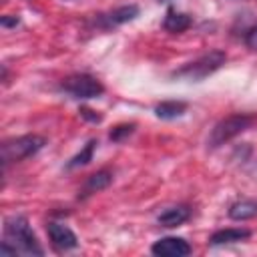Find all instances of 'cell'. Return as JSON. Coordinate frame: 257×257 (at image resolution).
<instances>
[{"label": "cell", "instance_id": "cell-16", "mask_svg": "<svg viewBox=\"0 0 257 257\" xmlns=\"http://www.w3.org/2000/svg\"><path fill=\"white\" fill-rule=\"evenodd\" d=\"M135 133V122H128V124H118V126H114L112 131H110V141H114V143H120L122 139H126L128 135H133Z\"/></svg>", "mask_w": 257, "mask_h": 257}, {"label": "cell", "instance_id": "cell-11", "mask_svg": "<svg viewBox=\"0 0 257 257\" xmlns=\"http://www.w3.org/2000/svg\"><path fill=\"white\" fill-rule=\"evenodd\" d=\"M110 183H112V173H110V171H96V173H92L90 177H86L80 195H82V197H88V195H92V193H98V191L106 189Z\"/></svg>", "mask_w": 257, "mask_h": 257}, {"label": "cell", "instance_id": "cell-20", "mask_svg": "<svg viewBox=\"0 0 257 257\" xmlns=\"http://www.w3.org/2000/svg\"><path fill=\"white\" fill-rule=\"evenodd\" d=\"M159 2H163V0H159Z\"/></svg>", "mask_w": 257, "mask_h": 257}, {"label": "cell", "instance_id": "cell-7", "mask_svg": "<svg viewBox=\"0 0 257 257\" xmlns=\"http://www.w3.org/2000/svg\"><path fill=\"white\" fill-rule=\"evenodd\" d=\"M139 16V6L137 4H124V6H118L106 14H100L96 18V24L104 30H110V28H116L120 24H126L131 20H135Z\"/></svg>", "mask_w": 257, "mask_h": 257}, {"label": "cell", "instance_id": "cell-10", "mask_svg": "<svg viewBox=\"0 0 257 257\" xmlns=\"http://www.w3.org/2000/svg\"><path fill=\"white\" fill-rule=\"evenodd\" d=\"M251 237L249 229H239V227H229V229H221L215 231L209 239L211 245H227V243H237V241H245Z\"/></svg>", "mask_w": 257, "mask_h": 257}, {"label": "cell", "instance_id": "cell-12", "mask_svg": "<svg viewBox=\"0 0 257 257\" xmlns=\"http://www.w3.org/2000/svg\"><path fill=\"white\" fill-rule=\"evenodd\" d=\"M229 217L233 221H247L257 217V201L255 199H239L229 207Z\"/></svg>", "mask_w": 257, "mask_h": 257}, {"label": "cell", "instance_id": "cell-2", "mask_svg": "<svg viewBox=\"0 0 257 257\" xmlns=\"http://www.w3.org/2000/svg\"><path fill=\"white\" fill-rule=\"evenodd\" d=\"M255 120H257V116L255 114H247V112H235V114H229V116L221 118L211 128V135H209V141H207L209 147L211 149H217V147L229 143L237 135L245 133Z\"/></svg>", "mask_w": 257, "mask_h": 257}, {"label": "cell", "instance_id": "cell-13", "mask_svg": "<svg viewBox=\"0 0 257 257\" xmlns=\"http://www.w3.org/2000/svg\"><path fill=\"white\" fill-rule=\"evenodd\" d=\"M191 24H193V20H191L189 14H185V12H177V10H169L167 16H165L163 28H165L167 32L179 34V32H185Z\"/></svg>", "mask_w": 257, "mask_h": 257}, {"label": "cell", "instance_id": "cell-3", "mask_svg": "<svg viewBox=\"0 0 257 257\" xmlns=\"http://www.w3.org/2000/svg\"><path fill=\"white\" fill-rule=\"evenodd\" d=\"M227 60V54L223 50H209L203 56H199L197 60L185 64L183 68L175 70V78L181 80H189V82H199L203 78H207L209 74H213L215 70H219Z\"/></svg>", "mask_w": 257, "mask_h": 257}, {"label": "cell", "instance_id": "cell-4", "mask_svg": "<svg viewBox=\"0 0 257 257\" xmlns=\"http://www.w3.org/2000/svg\"><path fill=\"white\" fill-rule=\"evenodd\" d=\"M44 145H46V141L38 135H22V137L8 139L2 143V163H4V167H8L10 163H20V161L36 155Z\"/></svg>", "mask_w": 257, "mask_h": 257}, {"label": "cell", "instance_id": "cell-19", "mask_svg": "<svg viewBox=\"0 0 257 257\" xmlns=\"http://www.w3.org/2000/svg\"><path fill=\"white\" fill-rule=\"evenodd\" d=\"M20 20L16 18V16H12V18H8V16H2V26L4 28H8V26H16Z\"/></svg>", "mask_w": 257, "mask_h": 257}, {"label": "cell", "instance_id": "cell-15", "mask_svg": "<svg viewBox=\"0 0 257 257\" xmlns=\"http://www.w3.org/2000/svg\"><path fill=\"white\" fill-rule=\"evenodd\" d=\"M96 141L94 139H90L86 145H84V149L76 155V157H72L70 161H68V169H78V167H84V165H88L90 161H92V153H94V149H96Z\"/></svg>", "mask_w": 257, "mask_h": 257}, {"label": "cell", "instance_id": "cell-8", "mask_svg": "<svg viewBox=\"0 0 257 257\" xmlns=\"http://www.w3.org/2000/svg\"><path fill=\"white\" fill-rule=\"evenodd\" d=\"M151 251L159 257H185L191 253V245L181 237H163L153 243Z\"/></svg>", "mask_w": 257, "mask_h": 257}, {"label": "cell", "instance_id": "cell-5", "mask_svg": "<svg viewBox=\"0 0 257 257\" xmlns=\"http://www.w3.org/2000/svg\"><path fill=\"white\" fill-rule=\"evenodd\" d=\"M60 88L76 98V100H88V98H98L102 92H104V86L98 78L90 76V74H84V72H76V74H70L66 78H62L60 82Z\"/></svg>", "mask_w": 257, "mask_h": 257}, {"label": "cell", "instance_id": "cell-9", "mask_svg": "<svg viewBox=\"0 0 257 257\" xmlns=\"http://www.w3.org/2000/svg\"><path fill=\"white\" fill-rule=\"evenodd\" d=\"M191 217V211H189V207H185V205H177V207H169V209H165L159 217H157V221H159V225L161 227H179V225H183L187 219Z\"/></svg>", "mask_w": 257, "mask_h": 257}, {"label": "cell", "instance_id": "cell-14", "mask_svg": "<svg viewBox=\"0 0 257 257\" xmlns=\"http://www.w3.org/2000/svg\"><path fill=\"white\" fill-rule=\"evenodd\" d=\"M185 110H187V102H183V100H163L161 104L155 106V114L163 120L179 118L185 114Z\"/></svg>", "mask_w": 257, "mask_h": 257}, {"label": "cell", "instance_id": "cell-17", "mask_svg": "<svg viewBox=\"0 0 257 257\" xmlns=\"http://www.w3.org/2000/svg\"><path fill=\"white\" fill-rule=\"evenodd\" d=\"M245 44L251 50H257V24H253L245 34Z\"/></svg>", "mask_w": 257, "mask_h": 257}, {"label": "cell", "instance_id": "cell-6", "mask_svg": "<svg viewBox=\"0 0 257 257\" xmlns=\"http://www.w3.org/2000/svg\"><path fill=\"white\" fill-rule=\"evenodd\" d=\"M46 233H48V239L52 243V247L58 251V253H66V251H72L78 247V237L74 235V231L62 223H56V221H50L46 225Z\"/></svg>", "mask_w": 257, "mask_h": 257}, {"label": "cell", "instance_id": "cell-18", "mask_svg": "<svg viewBox=\"0 0 257 257\" xmlns=\"http://www.w3.org/2000/svg\"><path fill=\"white\" fill-rule=\"evenodd\" d=\"M80 116H82V118H86V120H90V122H100V120H102V116H100V114H96L94 110H90V108H86V106H82V108H80Z\"/></svg>", "mask_w": 257, "mask_h": 257}, {"label": "cell", "instance_id": "cell-1", "mask_svg": "<svg viewBox=\"0 0 257 257\" xmlns=\"http://www.w3.org/2000/svg\"><path fill=\"white\" fill-rule=\"evenodd\" d=\"M4 243H8L16 251V255H44V249L30 229L28 219L22 215H12L4 221Z\"/></svg>", "mask_w": 257, "mask_h": 257}]
</instances>
